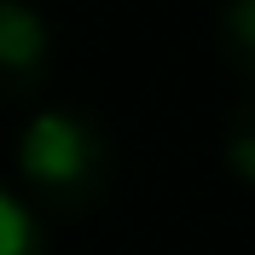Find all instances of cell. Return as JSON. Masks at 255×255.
I'll return each instance as SVG.
<instances>
[{"label":"cell","mask_w":255,"mask_h":255,"mask_svg":"<svg viewBox=\"0 0 255 255\" xmlns=\"http://www.w3.org/2000/svg\"><path fill=\"white\" fill-rule=\"evenodd\" d=\"M52 70V29L29 0H0V99H29Z\"/></svg>","instance_id":"7a4b0ae2"},{"label":"cell","mask_w":255,"mask_h":255,"mask_svg":"<svg viewBox=\"0 0 255 255\" xmlns=\"http://www.w3.org/2000/svg\"><path fill=\"white\" fill-rule=\"evenodd\" d=\"M17 180L35 215H87L111 186V133L81 105L35 111L17 133Z\"/></svg>","instance_id":"6da1fadb"},{"label":"cell","mask_w":255,"mask_h":255,"mask_svg":"<svg viewBox=\"0 0 255 255\" xmlns=\"http://www.w3.org/2000/svg\"><path fill=\"white\" fill-rule=\"evenodd\" d=\"M215 47L255 87V0H221V12H215Z\"/></svg>","instance_id":"3957f363"},{"label":"cell","mask_w":255,"mask_h":255,"mask_svg":"<svg viewBox=\"0 0 255 255\" xmlns=\"http://www.w3.org/2000/svg\"><path fill=\"white\" fill-rule=\"evenodd\" d=\"M0 255H47V221L0 186Z\"/></svg>","instance_id":"277c9868"},{"label":"cell","mask_w":255,"mask_h":255,"mask_svg":"<svg viewBox=\"0 0 255 255\" xmlns=\"http://www.w3.org/2000/svg\"><path fill=\"white\" fill-rule=\"evenodd\" d=\"M221 157H226V168H232L238 180H250V186H255V99L232 116V122H226Z\"/></svg>","instance_id":"5b68a950"}]
</instances>
